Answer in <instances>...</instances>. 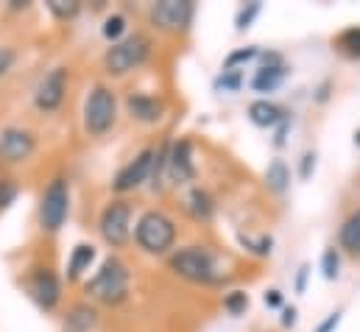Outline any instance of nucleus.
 I'll list each match as a JSON object with an SVG mask.
<instances>
[{"mask_svg": "<svg viewBox=\"0 0 360 332\" xmlns=\"http://www.w3.org/2000/svg\"><path fill=\"white\" fill-rule=\"evenodd\" d=\"M313 167H316V154H313V151H307V154L302 157V167H299V176H302V179H310Z\"/></svg>", "mask_w": 360, "mask_h": 332, "instance_id": "nucleus-32", "label": "nucleus"}, {"mask_svg": "<svg viewBox=\"0 0 360 332\" xmlns=\"http://www.w3.org/2000/svg\"><path fill=\"white\" fill-rule=\"evenodd\" d=\"M151 25L165 31V34H179L187 31L193 17H195V3L193 0H160L151 6Z\"/></svg>", "mask_w": 360, "mask_h": 332, "instance_id": "nucleus-8", "label": "nucleus"}, {"mask_svg": "<svg viewBox=\"0 0 360 332\" xmlns=\"http://www.w3.org/2000/svg\"><path fill=\"white\" fill-rule=\"evenodd\" d=\"M68 212H70V190L68 181L56 176L39 198V226L45 232H59L62 224L68 221Z\"/></svg>", "mask_w": 360, "mask_h": 332, "instance_id": "nucleus-6", "label": "nucleus"}, {"mask_svg": "<svg viewBox=\"0 0 360 332\" xmlns=\"http://www.w3.org/2000/svg\"><path fill=\"white\" fill-rule=\"evenodd\" d=\"M266 184L274 193H285L290 187V170L282 160H274L269 167H266Z\"/></svg>", "mask_w": 360, "mask_h": 332, "instance_id": "nucleus-22", "label": "nucleus"}, {"mask_svg": "<svg viewBox=\"0 0 360 332\" xmlns=\"http://www.w3.org/2000/svg\"><path fill=\"white\" fill-rule=\"evenodd\" d=\"M117 120V98L109 87L95 84L84 103V129L92 137H103Z\"/></svg>", "mask_w": 360, "mask_h": 332, "instance_id": "nucleus-5", "label": "nucleus"}, {"mask_svg": "<svg viewBox=\"0 0 360 332\" xmlns=\"http://www.w3.org/2000/svg\"><path fill=\"white\" fill-rule=\"evenodd\" d=\"M17 198V181L14 179H0V210H6Z\"/></svg>", "mask_w": 360, "mask_h": 332, "instance_id": "nucleus-27", "label": "nucleus"}, {"mask_svg": "<svg viewBox=\"0 0 360 332\" xmlns=\"http://www.w3.org/2000/svg\"><path fill=\"white\" fill-rule=\"evenodd\" d=\"M282 79H285V65H269V68L257 70V76L252 79V87H255L257 92H271V89L279 87Z\"/></svg>", "mask_w": 360, "mask_h": 332, "instance_id": "nucleus-21", "label": "nucleus"}, {"mask_svg": "<svg viewBox=\"0 0 360 332\" xmlns=\"http://www.w3.org/2000/svg\"><path fill=\"white\" fill-rule=\"evenodd\" d=\"M293 321H296V310L290 307V310H285V316H282V324H285V327H293Z\"/></svg>", "mask_w": 360, "mask_h": 332, "instance_id": "nucleus-35", "label": "nucleus"}, {"mask_svg": "<svg viewBox=\"0 0 360 332\" xmlns=\"http://www.w3.org/2000/svg\"><path fill=\"white\" fill-rule=\"evenodd\" d=\"M338 265H341L338 251L335 249L324 251V257H321V271H324V276H327V279H338Z\"/></svg>", "mask_w": 360, "mask_h": 332, "instance_id": "nucleus-26", "label": "nucleus"}, {"mask_svg": "<svg viewBox=\"0 0 360 332\" xmlns=\"http://www.w3.org/2000/svg\"><path fill=\"white\" fill-rule=\"evenodd\" d=\"M28 293L34 296V302L42 307V310H53L62 299V285H59V276L51 271V268H39L31 274L28 279Z\"/></svg>", "mask_w": 360, "mask_h": 332, "instance_id": "nucleus-12", "label": "nucleus"}, {"mask_svg": "<svg viewBox=\"0 0 360 332\" xmlns=\"http://www.w3.org/2000/svg\"><path fill=\"white\" fill-rule=\"evenodd\" d=\"M333 45H335V51H338L341 56H347V59H360V28L358 25L344 28V31L333 39Z\"/></svg>", "mask_w": 360, "mask_h": 332, "instance_id": "nucleus-19", "label": "nucleus"}, {"mask_svg": "<svg viewBox=\"0 0 360 332\" xmlns=\"http://www.w3.org/2000/svg\"><path fill=\"white\" fill-rule=\"evenodd\" d=\"M249 117H252L255 126H263V129L276 126V123H285V112L276 103H271V101H255L249 106Z\"/></svg>", "mask_w": 360, "mask_h": 332, "instance_id": "nucleus-16", "label": "nucleus"}, {"mask_svg": "<svg viewBox=\"0 0 360 332\" xmlns=\"http://www.w3.org/2000/svg\"><path fill=\"white\" fill-rule=\"evenodd\" d=\"M338 321H341V313H333V316H330V319H327V321H324L316 332H333L335 327H338Z\"/></svg>", "mask_w": 360, "mask_h": 332, "instance_id": "nucleus-33", "label": "nucleus"}, {"mask_svg": "<svg viewBox=\"0 0 360 332\" xmlns=\"http://www.w3.org/2000/svg\"><path fill=\"white\" fill-rule=\"evenodd\" d=\"M257 56V48H243V51H235V53H229L226 56V70H232L235 65H240V62H252Z\"/></svg>", "mask_w": 360, "mask_h": 332, "instance_id": "nucleus-29", "label": "nucleus"}, {"mask_svg": "<svg viewBox=\"0 0 360 332\" xmlns=\"http://www.w3.org/2000/svg\"><path fill=\"white\" fill-rule=\"evenodd\" d=\"M98 321V313L92 310L90 305H76L70 313H68V321H65V332H90Z\"/></svg>", "mask_w": 360, "mask_h": 332, "instance_id": "nucleus-17", "label": "nucleus"}, {"mask_svg": "<svg viewBox=\"0 0 360 332\" xmlns=\"http://www.w3.org/2000/svg\"><path fill=\"white\" fill-rule=\"evenodd\" d=\"M257 11H260V3H249V8H240V11H238V20H235V25H238V31H243V28H249Z\"/></svg>", "mask_w": 360, "mask_h": 332, "instance_id": "nucleus-28", "label": "nucleus"}, {"mask_svg": "<svg viewBox=\"0 0 360 332\" xmlns=\"http://www.w3.org/2000/svg\"><path fill=\"white\" fill-rule=\"evenodd\" d=\"M218 87H224V89H238V87H240V73H238V70H226V73L221 76Z\"/></svg>", "mask_w": 360, "mask_h": 332, "instance_id": "nucleus-31", "label": "nucleus"}, {"mask_svg": "<svg viewBox=\"0 0 360 332\" xmlns=\"http://www.w3.org/2000/svg\"><path fill=\"white\" fill-rule=\"evenodd\" d=\"M355 140H358V143H360V132H358V137H355Z\"/></svg>", "mask_w": 360, "mask_h": 332, "instance_id": "nucleus-37", "label": "nucleus"}, {"mask_svg": "<svg viewBox=\"0 0 360 332\" xmlns=\"http://www.w3.org/2000/svg\"><path fill=\"white\" fill-rule=\"evenodd\" d=\"M338 243H341V249L349 251V254H360V210H355L344 221V226L338 232Z\"/></svg>", "mask_w": 360, "mask_h": 332, "instance_id": "nucleus-18", "label": "nucleus"}, {"mask_svg": "<svg viewBox=\"0 0 360 332\" xmlns=\"http://www.w3.org/2000/svg\"><path fill=\"white\" fill-rule=\"evenodd\" d=\"M126 109L140 123H157L165 115V103L160 98H154V95H146V92H131L126 98Z\"/></svg>", "mask_w": 360, "mask_h": 332, "instance_id": "nucleus-14", "label": "nucleus"}, {"mask_svg": "<svg viewBox=\"0 0 360 332\" xmlns=\"http://www.w3.org/2000/svg\"><path fill=\"white\" fill-rule=\"evenodd\" d=\"M123 34H126V17H123V14H112V17L103 23V37L112 39V45H115V42H120Z\"/></svg>", "mask_w": 360, "mask_h": 332, "instance_id": "nucleus-24", "label": "nucleus"}, {"mask_svg": "<svg viewBox=\"0 0 360 332\" xmlns=\"http://www.w3.org/2000/svg\"><path fill=\"white\" fill-rule=\"evenodd\" d=\"M134 241L148 254H168L176 243V224L165 212L148 210L140 215V221L134 226Z\"/></svg>", "mask_w": 360, "mask_h": 332, "instance_id": "nucleus-3", "label": "nucleus"}, {"mask_svg": "<svg viewBox=\"0 0 360 332\" xmlns=\"http://www.w3.org/2000/svg\"><path fill=\"white\" fill-rule=\"evenodd\" d=\"M168 265L176 276L193 282V285H221L226 279V274L218 271L212 251L201 249V246H187V249L174 251L168 257Z\"/></svg>", "mask_w": 360, "mask_h": 332, "instance_id": "nucleus-2", "label": "nucleus"}, {"mask_svg": "<svg viewBox=\"0 0 360 332\" xmlns=\"http://www.w3.org/2000/svg\"><path fill=\"white\" fill-rule=\"evenodd\" d=\"M92 260H95V249L92 246H87V243L76 246L73 254H70V262H68V276L70 279H82V274L90 268Z\"/></svg>", "mask_w": 360, "mask_h": 332, "instance_id": "nucleus-20", "label": "nucleus"}, {"mask_svg": "<svg viewBox=\"0 0 360 332\" xmlns=\"http://www.w3.org/2000/svg\"><path fill=\"white\" fill-rule=\"evenodd\" d=\"M266 305H269V307H279V305H282V293H279V290H269V293H266Z\"/></svg>", "mask_w": 360, "mask_h": 332, "instance_id": "nucleus-34", "label": "nucleus"}, {"mask_svg": "<svg viewBox=\"0 0 360 332\" xmlns=\"http://www.w3.org/2000/svg\"><path fill=\"white\" fill-rule=\"evenodd\" d=\"M14 59H17V53H14L11 48H0V79H3V76L11 70Z\"/></svg>", "mask_w": 360, "mask_h": 332, "instance_id": "nucleus-30", "label": "nucleus"}, {"mask_svg": "<svg viewBox=\"0 0 360 332\" xmlns=\"http://www.w3.org/2000/svg\"><path fill=\"white\" fill-rule=\"evenodd\" d=\"M48 8H51V14L56 17V20H70V17H76L79 14V3L76 0H48Z\"/></svg>", "mask_w": 360, "mask_h": 332, "instance_id": "nucleus-23", "label": "nucleus"}, {"mask_svg": "<svg viewBox=\"0 0 360 332\" xmlns=\"http://www.w3.org/2000/svg\"><path fill=\"white\" fill-rule=\"evenodd\" d=\"M68 92V68H53L34 92V103L39 112H56Z\"/></svg>", "mask_w": 360, "mask_h": 332, "instance_id": "nucleus-11", "label": "nucleus"}, {"mask_svg": "<svg viewBox=\"0 0 360 332\" xmlns=\"http://www.w3.org/2000/svg\"><path fill=\"white\" fill-rule=\"evenodd\" d=\"M184 207H187V212H190L195 221H210L212 212H215L212 196H210L207 190H201V187H193V190H190V196L184 198Z\"/></svg>", "mask_w": 360, "mask_h": 332, "instance_id": "nucleus-15", "label": "nucleus"}, {"mask_svg": "<svg viewBox=\"0 0 360 332\" xmlns=\"http://www.w3.org/2000/svg\"><path fill=\"white\" fill-rule=\"evenodd\" d=\"M151 53V42L143 34H129L120 42H115L106 53H103V70L109 76H126L134 68H140Z\"/></svg>", "mask_w": 360, "mask_h": 332, "instance_id": "nucleus-4", "label": "nucleus"}, {"mask_svg": "<svg viewBox=\"0 0 360 332\" xmlns=\"http://www.w3.org/2000/svg\"><path fill=\"white\" fill-rule=\"evenodd\" d=\"M98 232L101 238L112 246V249H123L131 238V204L129 201H109L101 212L98 221Z\"/></svg>", "mask_w": 360, "mask_h": 332, "instance_id": "nucleus-7", "label": "nucleus"}, {"mask_svg": "<svg viewBox=\"0 0 360 332\" xmlns=\"http://www.w3.org/2000/svg\"><path fill=\"white\" fill-rule=\"evenodd\" d=\"M224 307H226L232 316H240V313L249 307V296H246L243 290H235V293H229V296L224 299Z\"/></svg>", "mask_w": 360, "mask_h": 332, "instance_id": "nucleus-25", "label": "nucleus"}, {"mask_svg": "<svg viewBox=\"0 0 360 332\" xmlns=\"http://www.w3.org/2000/svg\"><path fill=\"white\" fill-rule=\"evenodd\" d=\"M151 165H154V148H143L131 162H126L117 170L115 181H112L115 193H131V190L143 187V181L151 179Z\"/></svg>", "mask_w": 360, "mask_h": 332, "instance_id": "nucleus-10", "label": "nucleus"}, {"mask_svg": "<svg viewBox=\"0 0 360 332\" xmlns=\"http://www.w3.org/2000/svg\"><path fill=\"white\" fill-rule=\"evenodd\" d=\"M34 151H37V137L28 129L8 126L0 132V162L17 165V162H25Z\"/></svg>", "mask_w": 360, "mask_h": 332, "instance_id": "nucleus-9", "label": "nucleus"}, {"mask_svg": "<svg viewBox=\"0 0 360 332\" xmlns=\"http://www.w3.org/2000/svg\"><path fill=\"white\" fill-rule=\"evenodd\" d=\"M304 279H307V265L299 271V282H296V290H304Z\"/></svg>", "mask_w": 360, "mask_h": 332, "instance_id": "nucleus-36", "label": "nucleus"}, {"mask_svg": "<svg viewBox=\"0 0 360 332\" xmlns=\"http://www.w3.org/2000/svg\"><path fill=\"white\" fill-rule=\"evenodd\" d=\"M168 176L171 181L184 184V181H193L195 179V165H193V146L190 140H179L171 146L168 151Z\"/></svg>", "mask_w": 360, "mask_h": 332, "instance_id": "nucleus-13", "label": "nucleus"}, {"mask_svg": "<svg viewBox=\"0 0 360 332\" xmlns=\"http://www.w3.org/2000/svg\"><path fill=\"white\" fill-rule=\"evenodd\" d=\"M129 282H131V274H129L126 262L117 260V257H109V260H103V265L98 268V274L84 285V293L90 296L92 302H101V305H109L112 307V305L126 302Z\"/></svg>", "mask_w": 360, "mask_h": 332, "instance_id": "nucleus-1", "label": "nucleus"}]
</instances>
